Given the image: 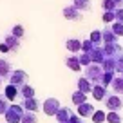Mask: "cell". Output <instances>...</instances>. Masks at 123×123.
<instances>
[{
	"label": "cell",
	"mask_w": 123,
	"mask_h": 123,
	"mask_svg": "<svg viewBox=\"0 0 123 123\" xmlns=\"http://www.w3.org/2000/svg\"><path fill=\"white\" fill-rule=\"evenodd\" d=\"M69 123H83V121H81V118H80V116H76V114H74L73 118H71V121H69Z\"/></svg>",
	"instance_id": "e575fe53"
},
{
	"label": "cell",
	"mask_w": 123,
	"mask_h": 123,
	"mask_svg": "<svg viewBox=\"0 0 123 123\" xmlns=\"http://www.w3.org/2000/svg\"><path fill=\"white\" fill-rule=\"evenodd\" d=\"M92 87H94V85H92L91 81L87 80V78H80V80H78V91L83 92V94H89V92H92Z\"/></svg>",
	"instance_id": "5bb4252c"
},
{
	"label": "cell",
	"mask_w": 123,
	"mask_h": 123,
	"mask_svg": "<svg viewBox=\"0 0 123 123\" xmlns=\"http://www.w3.org/2000/svg\"><path fill=\"white\" fill-rule=\"evenodd\" d=\"M89 40L92 42V45H94V47H101V42H103L101 31H92V33H91V36H89Z\"/></svg>",
	"instance_id": "44dd1931"
},
{
	"label": "cell",
	"mask_w": 123,
	"mask_h": 123,
	"mask_svg": "<svg viewBox=\"0 0 123 123\" xmlns=\"http://www.w3.org/2000/svg\"><path fill=\"white\" fill-rule=\"evenodd\" d=\"M105 107L109 112H119L123 107V98L119 94H109L105 98Z\"/></svg>",
	"instance_id": "277c9868"
},
{
	"label": "cell",
	"mask_w": 123,
	"mask_h": 123,
	"mask_svg": "<svg viewBox=\"0 0 123 123\" xmlns=\"http://www.w3.org/2000/svg\"><path fill=\"white\" fill-rule=\"evenodd\" d=\"M65 63H67V67H69L71 71H76V73H80L81 71V65H80V60H78V56L76 54H73V56H69L65 60Z\"/></svg>",
	"instance_id": "9a60e30c"
},
{
	"label": "cell",
	"mask_w": 123,
	"mask_h": 123,
	"mask_svg": "<svg viewBox=\"0 0 123 123\" xmlns=\"http://www.w3.org/2000/svg\"><path fill=\"white\" fill-rule=\"evenodd\" d=\"M73 116H74V112L71 111V109H67V107H60V111L56 112V116H54V118H56L60 123H69Z\"/></svg>",
	"instance_id": "8992f818"
},
{
	"label": "cell",
	"mask_w": 123,
	"mask_h": 123,
	"mask_svg": "<svg viewBox=\"0 0 123 123\" xmlns=\"http://www.w3.org/2000/svg\"><path fill=\"white\" fill-rule=\"evenodd\" d=\"M4 43H6L11 51H18V49H20V40L16 38V36H13V35H7V36H6V42H4Z\"/></svg>",
	"instance_id": "e0dca14e"
},
{
	"label": "cell",
	"mask_w": 123,
	"mask_h": 123,
	"mask_svg": "<svg viewBox=\"0 0 123 123\" xmlns=\"http://www.w3.org/2000/svg\"><path fill=\"white\" fill-rule=\"evenodd\" d=\"M101 7H103V13H107V11H116L118 9V6L114 4V0H101Z\"/></svg>",
	"instance_id": "cb8c5ba5"
},
{
	"label": "cell",
	"mask_w": 123,
	"mask_h": 123,
	"mask_svg": "<svg viewBox=\"0 0 123 123\" xmlns=\"http://www.w3.org/2000/svg\"><path fill=\"white\" fill-rule=\"evenodd\" d=\"M62 13H63V16H65L67 20H81V13L78 11L74 6H65Z\"/></svg>",
	"instance_id": "ba28073f"
},
{
	"label": "cell",
	"mask_w": 123,
	"mask_h": 123,
	"mask_svg": "<svg viewBox=\"0 0 123 123\" xmlns=\"http://www.w3.org/2000/svg\"><path fill=\"white\" fill-rule=\"evenodd\" d=\"M114 18H116V22L123 24V7H118V9L114 11Z\"/></svg>",
	"instance_id": "836d02e7"
},
{
	"label": "cell",
	"mask_w": 123,
	"mask_h": 123,
	"mask_svg": "<svg viewBox=\"0 0 123 123\" xmlns=\"http://www.w3.org/2000/svg\"><path fill=\"white\" fill-rule=\"evenodd\" d=\"M60 101L56 100V98H47L45 101H43L42 105V111L45 112V116H56V112L60 111Z\"/></svg>",
	"instance_id": "5b68a950"
},
{
	"label": "cell",
	"mask_w": 123,
	"mask_h": 123,
	"mask_svg": "<svg viewBox=\"0 0 123 123\" xmlns=\"http://www.w3.org/2000/svg\"><path fill=\"white\" fill-rule=\"evenodd\" d=\"M27 81H29V74L25 73V71H13L11 74H9L7 78V83L9 85H15V87H24V85H27Z\"/></svg>",
	"instance_id": "3957f363"
},
{
	"label": "cell",
	"mask_w": 123,
	"mask_h": 123,
	"mask_svg": "<svg viewBox=\"0 0 123 123\" xmlns=\"http://www.w3.org/2000/svg\"><path fill=\"white\" fill-rule=\"evenodd\" d=\"M91 119H92L94 123H103V121H107V112L101 111V109H96V112L92 114Z\"/></svg>",
	"instance_id": "603a6c76"
},
{
	"label": "cell",
	"mask_w": 123,
	"mask_h": 123,
	"mask_svg": "<svg viewBox=\"0 0 123 123\" xmlns=\"http://www.w3.org/2000/svg\"><path fill=\"white\" fill-rule=\"evenodd\" d=\"M0 51H2V53H9V51H11V49H9V47L6 45L4 42H2V43H0Z\"/></svg>",
	"instance_id": "d590c367"
},
{
	"label": "cell",
	"mask_w": 123,
	"mask_h": 123,
	"mask_svg": "<svg viewBox=\"0 0 123 123\" xmlns=\"http://www.w3.org/2000/svg\"><path fill=\"white\" fill-rule=\"evenodd\" d=\"M76 56H78V60H80V65L81 67H83V65L89 67L92 63V62H91V54H87V53H78Z\"/></svg>",
	"instance_id": "d4e9b609"
},
{
	"label": "cell",
	"mask_w": 123,
	"mask_h": 123,
	"mask_svg": "<svg viewBox=\"0 0 123 123\" xmlns=\"http://www.w3.org/2000/svg\"><path fill=\"white\" fill-rule=\"evenodd\" d=\"M101 20H103L105 24H112V22L116 20V18H114V11H112V13H111V11L103 13V18H101Z\"/></svg>",
	"instance_id": "1f68e13d"
},
{
	"label": "cell",
	"mask_w": 123,
	"mask_h": 123,
	"mask_svg": "<svg viewBox=\"0 0 123 123\" xmlns=\"http://www.w3.org/2000/svg\"><path fill=\"white\" fill-rule=\"evenodd\" d=\"M4 92H6L4 96L7 98L9 101H11V100H15V98L18 96V87H15V85H9V83H7V85H6V89H4Z\"/></svg>",
	"instance_id": "d6986e66"
},
{
	"label": "cell",
	"mask_w": 123,
	"mask_h": 123,
	"mask_svg": "<svg viewBox=\"0 0 123 123\" xmlns=\"http://www.w3.org/2000/svg\"><path fill=\"white\" fill-rule=\"evenodd\" d=\"M24 107L22 105H9V109L6 111V123H20L24 116Z\"/></svg>",
	"instance_id": "7a4b0ae2"
},
{
	"label": "cell",
	"mask_w": 123,
	"mask_h": 123,
	"mask_svg": "<svg viewBox=\"0 0 123 123\" xmlns=\"http://www.w3.org/2000/svg\"><path fill=\"white\" fill-rule=\"evenodd\" d=\"M111 89H112V94H123V76L121 78H114L111 83Z\"/></svg>",
	"instance_id": "2e32d148"
},
{
	"label": "cell",
	"mask_w": 123,
	"mask_h": 123,
	"mask_svg": "<svg viewBox=\"0 0 123 123\" xmlns=\"http://www.w3.org/2000/svg\"><path fill=\"white\" fill-rule=\"evenodd\" d=\"M2 83H4V78H2V76H0V87H2Z\"/></svg>",
	"instance_id": "74e56055"
},
{
	"label": "cell",
	"mask_w": 123,
	"mask_h": 123,
	"mask_svg": "<svg viewBox=\"0 0 123 123\" xmlns=\"http://www.w3.org/2000/svg\"><path fill=\"white\" fill-rule=\"evenodd\" d=\"M76 109H78V116H80L81 119L83 118H92V114L96 112L94 105H91V103H83V105H80V107H76Z\"/></svg>",
	"instance_id": "52a82bcc"
},
{
	"label": "cell",
	"mask_w": 123,
	"mask_h": 123,
	"mask_svg": "<svg viewBox=\"0 0 123 123\" xmlns=\"http://www.w3.org/2000/svg\"><path fill=\"white\" fill-rule=\"evenodd\" d=\"M65 47H67V51L69 53H74V54H78L81 51V42L78 38H69L65 42Z\"/></svg>",
	"instance_id": "8fae6325"
},
{
	"label": "cell",
	"mask_w": 123,
	"mask_h": 123,
	"mask_svg": "<svg viewBox=\"0 0 123 123\" xmlns=\"http://www.w3.org/2000/svg\"><path fill=\"white\" fill-rule=\"evenodd\" d=\"M20 123H38V118H36L35 112H24L22 121Z\"/></svg>",
	"instance_id": "484cf974"
},
{
	"label": "cell",
	"mask_w": 123,
	"mask_h": 123,
	"mask_svg": "<svg viewBox=\"0 0 123 123\" xmlns=\"http://www.w3.org/2000/svg\"><path fill=\"white\" fill-rule=\"evenodd\" d=\"M22 107H24V111H25V112H35V114L40 111V103H38V100H36V98L24 100V101H22Z\"/></svg>",
	"instance_id": "9c48e42d"
},
{
	"label": "cell",
	"mask_w": 123,
	"mask_h": 123,
	"mask_svg": "<svg viewBox=\"0 0 123 123\" xmlns=\"http://www.w3.org/2000/svg\"><path fill=\"white\" fill-rule=\"evenodd\" d=\"M111 29H112V33H114L116 36H123V24L114 22V24L111 25Z\"/></svg>",
	"instance_id": "f1b7e54d"
},
{
	"label": "cell",
	"mask_w": 123,
	"mask_h": 123,
	"mask_svg": "<svg viewBox=\"0 0 123 123\" xmlns=\"http://www.w3.org/2000/svg\"><path fill=\"white\" fill-rule=\"evenodd\" d=\"M123 118L119 112H107V123H121Z\"/></svg>",
	"instance_id": "4316f807"
},
{
	"label": "cell",
	"mask_w": 123,
	"mask_h": 123,
	"mask_svg": "<svg viewBox=\"0 0 123 123\" xmlns=\"http://www.w3.org/2000/svg\"><path fill=\"white\" fill-rule=\"evenodd\" d=\"M101 36H103V42L105 43H116V40H118V36L112 33L111 27H107V29L101 31Z\"/></svg>",
	"instance_id": "ac0fdd59"
},
{
	"label": "cell",
	"mask_w": 123,
	"mask_h": 123,
	"mask_svg": "<svg viewBox=\"0 0 123 123\" xmlns=\"http://www.w3.org/2000/svg\"><path fill=\"white\" fill-rule=\"evenodd\" d=\"M74 7H76L80 13L91 11V0H74Z\"/></svg>",
	"instance_id": "7402d4cb"
},
{
	"label": "cell",
	"mask_w": 123,
	"mask_h": 123,
	"mask_svg": "<svg viewBox=\"0 0 123 123\" xmlns=\"http://www.w3.org/2000/svg\"><path fill=\"white\" fill-rule=\"evenodd\" d=\"M92 98H94V100L96 101H105V98L109 96V92H107V89L105 87H101V85H94V87H92Z\"/></svg>",
	"instance_id": "30bf717a"
},
{
	"label": "cell",
	"mask_w": 123,
	"mask_h": 123,
	"mask_svg": "<svg viewBox=\"0 0 123 123\" xmlns=\"http://www.w3.org/2000/svg\"><path fill=\"white\" fill-rule=\"evenodd\" d=\"M24 33H25V29H24V25H15V27H13V31H11V35L13 36H16V38H22V36H24Z\"/></svg>",
	"instance_id": "f546056e"
},
{
	"label": "cell",
	"mask_w": 123,
	"mask_h": 123,
	"mask_svg": "<svg viewBox=\"0 0 123 123\" xmlns=\"http://www.w3.org/2000/svg\"><path fill=\"white\" fill-rule=\"evenodd\" d=\"M11 73H13V69H11V62H7V60H0V76L4 78V80H7Z\"/></svg>",
	"instance_id": "7c38bea8"
},
{
	"label": "cell",
	"mask_w": 123,
	"mask_h": 123,
	"mask_svg": "<svg viewBox=\"0 0 123 123\" xmlns=\"http://www.w3.org/2000/svg\"><path fill=\"white\" fill-rule=\"evenodd\" d=\"M101 76H103V69H101L100 63H91L89 67H85V76L92 85H100Z\"/></svg>",
	"instance_id": "6da1fadb"
},
{
	"label": "cell",
	"mask_w": 123,
	"mask_h": 123,
	"mask_svg": "<svg viewBox=\"0 0 123 123\" xmlns=\"http://www.w3.org/2000/svg\"><path fill=\"white\" fill-rule=\"evenodd\" d=\"M7 109H9V100L4 96V94H0V116H4Z\"/></svg>",
	"instance_id": "83f0119b"
},
{
	"label": "cell",
	"mask_w": 123,
	"mask_h": 123,
	"mask_svg": "<svg viewBox=\"0 0 123 123\" xmlns=\"http://www.w3.org/2000/svg\"><path fill=\"white\" fill-rule=\"evenodd\" d=\"M73 103L76 105V107H80V105H83V103H87V94H83V92H80V91H76L73 94Z\"/></svg>",
	"instance_id": "ffe728a7"
},
{
	"label": "cell",
	"mask_w": 123,
	"mask_h": 123,
	"mask_svg": "<svg viewBox=\"0 0 123 123\" xmlns=\"http://www.w3.org/2000/svg\"><path fill=\"white\" fill-rule=\"evenodd\" d=\"M114 4L118 6V7H123V0H114Z\"/></svg>",
	"instance_id": "8d00e7d4"
},
{
	"label": "cell",
	"mask_w": 123,
	"mask_h": 123,
	"mask_svg": "<svg viewBox=\"0 0 123 123\" xmlns=\"http://www.w3.org/2000/svg\"><path fill=\"white\" fill-rule=\"evenodd\" d=\"M116 73H119V76H123V54L116 60Z\"/></svg>",
	"instance_id": "d6a6232c"
},
{
	"label": "cell",
	"mask_w": 123,
	"mask_h": 123,
	"mask_svg": "<svg viewBox=\"0 0 123 123\" xmlns=\"http://www.w3.org/2000/svg\"><path fill=\"white\" fill-rule=\"evenodd\" d=\"M18 94L24 100H31V98H35V87H31V85L27 83V85H24V87L18 89Z\"/></svg>",
	"instance_id": "4fadbf2b"
},
{
	"label": "cell",
	"mask_w": 123,
	"mask_h": 123,
	"mask_svg": "<svg viewBox=\"0 0 123 123\" xmlns=\"http://www.w3.org/2000/svg\"><path fill=\"white\" fill-rule=\"evenodd\" d=\"M92 49H94V45H92V42L87 38L85 42H81V51H80V53H87V54H89Z\"/></svg>",
	"instance_id": "4dcf8cb0"
}]
</instances>
